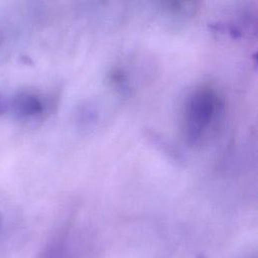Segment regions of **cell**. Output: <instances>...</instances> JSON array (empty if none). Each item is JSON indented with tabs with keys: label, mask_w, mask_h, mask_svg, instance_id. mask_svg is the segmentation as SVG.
Segmentation results:
<instances>
[{
	"label": "cell",
	"mask_w": 258,
	"mask_h": 258,
	"mask_svg": "<svg viewBox=\"0 0 258 258\" xmlns=\"http://www.w3.org/2000/svg\"><path fill=\"white\" fill-rule=\"evenodd\" d=\"M10 108L20 120H33L44 112V104L41 98L34 93L20 92L10 101Z\"/></svg>",
	"instance_id": "obj_2"
},
{
	"label": "cell",
	"mask_w": 258,
	"mask_h": 258,
	"mask_svg": "<svg viewBox=\"0 0 258 258\" xmlns=\"http://www.w3.org/2000/svg\"><path fill=\"white\" fill-rule=\"evenodd\" d=\"M223 103L216 89L203 85L192 91L184 106L183 130L187 140L200 143L216 127Z\"/></svg>",
	"instance_id": "obj_1"
},
{
	"label": "cell",
	"mask_w": 258,
	"mask_h": 258,
	"mask_svg": "<svg viewBox=\"0 0 258 258\" xmlns=\"http://www.w3.org/2000/svg\"><path fill=\"white\" fill-rule=\"evenodd\" d=\"M10 108V101L7 99V97L0 92V116L5 114Z\"/></svg>",
	"instance_id": "obj_3"
}]
</instances>
